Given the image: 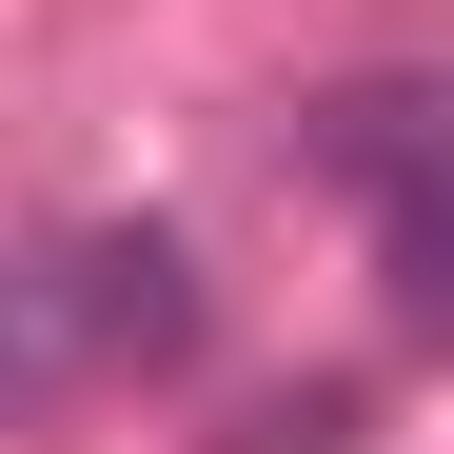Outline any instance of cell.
<instances>
[{
	"instance_id": "cell-1",
	"label": "cell",
	"mask_w": 454,
	"mask_h": 454,
	"mask_svg": "<svg viewBox=\"0 0 454 454\" xmlns=\"http://www.w3.org/2000/svg\"><path fill=\"white\" fill-rule=\"evenodd\" d=\"M296 138L356 178V217H375V277H395V317L434 336V317H454V238H434V80H336Z\"/></svg>"
},
{
	"instance_id": "cell-2",
	"label": "cell",
	"mask_w": 454,
	"mask_h": 454,
	"mask_svg": "<svg viewBox=\"0 0 454 454\" xmlns=\"http://www.w3.org/2000/svg\"><path fill=\"white\" fill-rule=\"evenodd\" d=\"M59 317H80V375H159V356H198V238L178 217H119V238H80L59 257Z\"/></svg>"
},
{
	"instance_id": "cell-3",
	"label": "cell",
	"mask_w": 454,
	"mask_h": 454,
	"mask_svg": "<svg viewBox=\"0 0 454 454\" xmlns=\"http://www.w3.org/2000/svg\"><path fill=\"white\" fill-rule=\"evenodd\" d=\"M80 395V317H59V257H0V434Z\"/></svg>"
},
{
	"instance_id": "cell-4",
	"label": "cell",
	"mask_w": 454,
	"mask_h": 454,
	"mask_svg": "<svg viewBox=\"0 0 454 454\" xmlns=\"http://www.w3.org/2000/svg\"><path fill=\"white\" fill-rule=\"evenodd\" d=\"M238 454H356V395H277V415H257Z\"/></svg>"
}]
</instances>
